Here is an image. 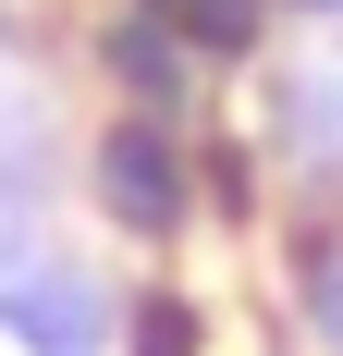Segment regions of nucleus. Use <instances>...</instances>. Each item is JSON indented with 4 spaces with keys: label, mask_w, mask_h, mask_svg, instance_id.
<instances>
[{
    "label": "nucleus",
    "mask_w": 343,
    "mask_h": 356,
    "mask_svg": "<svg viewBox=\"0 0 343 356\" xmlns=\"http://www.w3.org/2000/svg\"><path fill=\"white\" fill-rule=\"evenodd\" d=\"M99 197H110V221L172 234V209H184V172H172L160 123H110V147H99Z\"/></svg>",
    "instance_id": "obj_1"
},
{
    "label": "nucleus",
    "mask_w": 343,
    "mask_h": 356,
    "mask_svg": "<svg viewBox=\"0 0 343 356\" xmlns=\"http://www.w3.org/2000/svg\"><path fill=\"white\" fill-rule=\"evenodd\" d=\"M0 320L25 332L37 356H86V344H99V283H86V270H37V283L12 295Z\"/></svg>",
    "instance_id": "obj_2"
},
{
    "label": "nucleus",
    "mask_w": 343,
    "mask_h": 356,
    "mask_svg": "<svg viewBox=\"0 0 343 356\" xmlns=\"http://www.w3.org/2000/svg\"><path fill=\"white\" fill-rule=\"evenodd\" d=\"M147 13H160L184 49H245V37H258V0H147Z\"/></svg>",
    "instance_id": "obj_3"
},
{
    "label": "nucleus",
    "mask_w": 343,
    "mask_h": 356,
    "mask_svg": "<svg viewBox=\"0 0 343 356\" xmlns=\"http://www.w3.org/2000/svg\"><path fill=\"white\" fill-rule=\"evenodd\" d=\"M147 356H184V307H147Z\"/></svg>",
    "instance_id": "obj_4"
},
{
    "label": "nucleus",
    "mask_w": 343,
    "mask_h": 356,
    "mask_svg": "<svg viewBox=\"0 0 343 356\" xmlns=\"http://www.w3.org/2000/svg\"><path fill=\"white\" fill-rule=\"evenodd\" d=\"M319 320L343 332V258H319Z\"/></svg>",
    "instance_id": "obj_5"
}]
</instances>
